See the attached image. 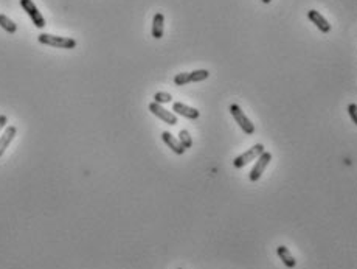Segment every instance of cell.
I'll list each match as a JSON object with an SVG mask.
<instances>
[{"mask_svg": "<svg viewBox=\"0 0 357 269\" xmlns=\"http://www.w3.org/2000/svg\"><path fill=\"white\" fill-rule=\"evenodd\" d=\"M37 41L44 45L48 47H54V48H65V50H71L77 47V41L71 38H65V36H54V34H48V33H42L37 36Z\"/></svg>", "mask_w": 357, "mask_h": 269, "instance_id": "1", "label": "cell"}, {"mask_svg": "<svg viewBox=\"0 0 357 269\" xmlns=\"http://www.w3.org/2000/svg\"><path fill=\"white\" fill-rule=\"evenodd\" d=\"M229 111H230L232 117L235 118V121L239 124V128L247 134V136H252V134H255V124L249 120V117L244 114V111L238 104H230Z\"/></svg>", "mask_w": 357, "mask_h": 269, "instance_id": "2", "label": "cell"}, {"mask_svg": "<svg viewBox=\"0 0 357 269\" xmlns=\"http://www.w3.org/2000/svg\"><path fill=\"white\" fill-rule=\"evenodd\" d=\"M264 151H266V150H264V145H262V144H256V145H253L250 150H247L246 153H242L241 156H238V157L233 160V167H235V168H242V167H246L247 164H250L252 160L258 159Z\"/></svg>", "mask_w": 357, "mask_h": 269, "instance_id": "3", "label": "cell"}, {"mask_svg": "<svg viewBox=\"0 0 357 269\" xmlns=\"http://www.w3.org/2000/svg\"><path fill=\"white\" fill-rule=\"evenodd\" d=\"M21 7L30 16V19L33 21V24H34L36 28H44L47 25L44 16L41 14V11L37 10V7L33 4V0H21Z\"/></svg>", "mask_w": 357, "mask_h": 269, "instance_id": "4", "label": "cell"}, {"mask_svg": "<svg viewBox=\"0 0 357 269\" xmlns=\"http://www.w3.org/2000/svg\"><path fill=\"white\" fill-rule=\"evenodd\" d=\"M270 160H272V154L267 153V151H264V153L258 157L256 164L253 165V168H252V171H250V174H249V179H250L252 182L259 181V177L262 176L264 170H266L267 165L270 164Z\"/></svg>", "mask_w": 357, "mask_h": 269, "instance_id": "5", "label": "cell"}, {"mask_svg": "<svg viewBox=\"0 0 357 269\" xmlns=\"http://www.w3.org/2000/svg\"><path fill=\"white\" fill-rule=\"evenodd\" d=\"M149 111H151L157 118H160L162 121H165V123H168V124H171V126L177 124V115H176L174 112L165 109L162 104H157V103L154 101V103L149 104Z\"/></svg>", "mask_w": 357, "mask_h": 269, "instance_id": "6", "label": "cell"}, {"mask_svg": "<svg viewBox=\"0 0 357 269\" xmlns=\"http://www.w3.org/2000/svg\"><path fill=\"white\" fill-rule=\"evenodd\" d=\"M173 111H174V114L182 115V117L190 118V120H196V118H199V115H200V112H199L196 107H191V106L183 104V103H180V101H176V103L173 104Z\"/></svg>", "mask_w": 357, "mask_h": 269, "instance_id": "7", "label": "cell"}, {"mask_svg": "<svg viewBox=\"0 0 357 269\" xmlns=\"http://www.w3.org/2000/svg\"><path fill=\"white\" fill-rule=\"evenodd\" d=\"M308 17H309V21H311L322 33H329V31H331V24H329L317 10L308 11Z\"/></svg>", "mask_w": 357, "mask_h": 269, "instance_id": "8", "label": "cell"}, {"mask_svg": "<svg viewBox=\"0 0 357 269\" xmlns=\"http://www.w3.org/2000/svg\"><path fill=\"white\" fill-rule=\"evenodd\" d=\"M16 134H17V128L16 126H8L4 131L2 136H0V157L4 156V153L7 151V148L10 147V144L14 140Z\"/></svg>", "mask_w": 357, "mask_h": 269, "instance_id": "9", "label": "cell"}, {"mask_svg": "<svg viewBox=\"0 0 357 269\" xmlns=\"http://www.w3.org/2000/svg\"><path fill=\"white\" fill-rule=\"evenodd\" d=\"M276 254H278V257L281 258V261L284 263V266L286 267H289V269H292V267H295L297 266V260H295V257L291 254V250L286 247V246H278L276 247Z\"/></svg>", "mask_w": 357, "mask_h": 269, "instance_id": "10", "label": "cell"}, {"mask_svg": "<svg viewBox=\"0 0 357 269\" xmlns=\"http://www.w3.org/2000/svg\"><path fill=\"white\" fill-rule=\"evenodd\" d=\"M162 140H163V142H165V144H166V145H168V147H170V148H171L176 154H179V156H182V154L186 151V150L180 145V142H179V140L173 136L171 132H168V131H165V132L162 134Z\"/></svg>", "mask_w": 357, "mask_h": 269, "instance_id": "11", "label": "cell"}, {"mask_svg": "<svg viewBox=\"0 0 357 269\" xmlns=\"http://www.w3.org/2000/svg\"><path fill=\"white\" fill-rule=\"evenodd\" d=\"M163 24H165V16L162 13H156L153 17V38L154 39L163 38Z\"/></svg>", "mask_w": 357, "mask_h": 269, "instance_id": "12", "label": "cell"}, {"mask_svg": "<svg viewBox=\"0 0 357 269\" xmlns=\"http://www.w3.org/2000/svg\"><path fill=\"white\" fill-rule=\"evenodd\" d=\"M0 27H2L10 34H14L17 31V25L8 16H5V14H0Z\"/></svg>", "mask_w": 357, "mask_h": 269, "instance_id": "13", "label": "cell"}, {"mask_svg": "<svg viewBox=\"0 0 357 269\" xmlns=\"http://www.w3.org/2000/svg\"><path fill=\"white\" fill-rule=\"evenodd\" d=\"M210 77V72L208 70H194V72H188V80L190 83H199V81H203Z\"/></svg>", "mask_w": 357, "mask_h": 269, "instance_id": "14", "label": "cell"}, {"mask_svg": "<svg viewBox=\"0 0 357 269\" xmlns=\"http://www.w3.org/2000/svg\"><path fill=\"white\" fill-rule=\"evenodd\" d=\"M177 140L180 142V145H182L185 150H188V148H191V147H193L191 134H190L186 129H180V132H179V139H177Z\"/></svg>", "mask_w": 357, "mask_h": 269, "instance_id": "15", "label": "cell"}, {"mask_svg": "<svg viewBox=\"0 0 357 269\" xmlns=\"http://www.w3.org/2000/svg\"><path fill=\"white\" fill-rule=\"evenodd\" d=\"M173 100L171 94H166V92H157L154 94V101L157 104H165V103H170Z\"/></svg>", "mask_w": 357, "mask_h": 269, "instance_id": "16", "label": "cell"}, {"mask_svg": "<svg viewBox=\"0 0 357 269\" xmlns=\"http://www.w3.org/2000/svg\"><path fill=\"white\" fill-rule=\"evenodd\" d=\"M174 83L177 86H185V84H190V80H188V72H182V74H177L174 77Z\"/></svg>", "mask_w": 357, "mask_h": 269, "instance_id": "17", "label": "cell"}, {"mask_svg": "<svg viewBox=\"0 0 357 269\" xmlns=\"http://www.w3.org/2000/svg\"><path fill=\"white\" fill-rule=\"evenodd\" d=\"M348 114H349L352 123H357V106H355V103H351L348 106Z\"/></svg>", "mask_w": 357, "mask_h": 269, "instance_id": "18", "label": "cell"}, {"mask_svg": "<svg viewBox=\"0 0 357 269\" xmlns=\"http://www.w3.org/2000/svg\"><path fill=\"white\" fill-rule=\"evenodd\" d=\"M7 123H8V118H7V115H0V132L4 131V128L7 126Z\"/></svg>", "mask_w": 357, "mask_h": 269, "instance_id": "19", "label": "cell"}, {"mask_svg": "<svg viewBox=\"0 0 357 269\" xmlns=\"http://www.w3.org/2000/svg\"><path fill=\"white\" fill-rule=\"evenodd\" d=\"M261 2H262V4H266V5H269V4L272 2V0H261Z\"/></svg>", "mask_w": 357, "mask_h": 269, "instance_id": "20", "label": "cell"}, {"mask_svg": "<svg viewBox=\"0 0 357 269\" xmlns=\"http://www.w3.org/2000/svg\"><path fill=\"white\" fill-rule=\"evenodd\" d=\"M177 269H182V267H177Z\"/></svg>", "mask_w": 357, "mask_h": 269, "instance_id": "21", "label": "cell"}]
</instances>
